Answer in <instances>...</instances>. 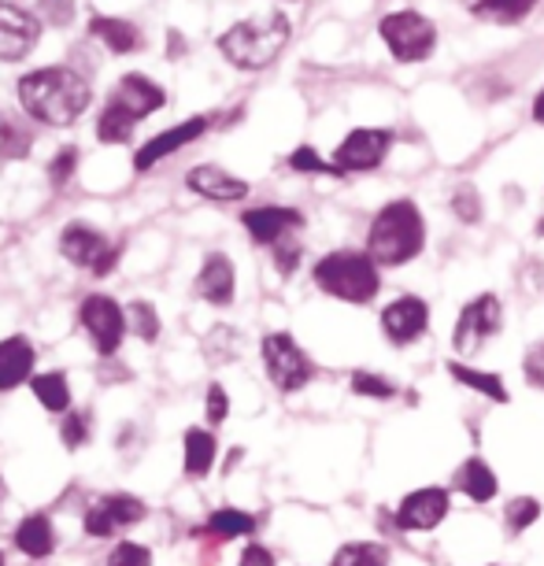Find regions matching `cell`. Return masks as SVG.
I'll list each match as a JSON object with an SVG mask.
<instances>
[{
  "mask_svg": "<svg viewBox=\"0 0 544 566\" xmlns=\"http://www.w3.org/2000/svg\"><path fill=\"white\" fill-rule=\"evenodd\" d=\"M19 104L34 123L63 130L82 119V112L90 108L93 90L79 71L71 67H38L19 78L15 85Z\"/></svg>",
  "mask_w": 544,
  "mask_h": 566,
  "instance_id": "obj_1",
  "label": "cell"
},
{
  "mask_svg": "<svg viewBox=\"0 0 544 566\" xmlns=\"http://www.w3.org/2000/svg\"><path fill=\"white\" fill-rule=\"evenodd\" d=\"M167 104L164 85L153 82L148 74H123L119 85L108 93L104 112L97 119V137L104 145H126L137 130V123H145L148 115L159 112Z\"/></svg>",
  "mask_w": 544,
  "mask_h": 566,
  "instance_id": "obj_2",
  "label": "cell"
},
{
  "mask_svg": "<svg viewBox=\"0 0 544 566\" xmlns=\"http://www.w3.org/2000/svg\"><path fill=\"white\" fill-rule=\"evenodd\" d=\"M426 222L415 200H393L375 216L367 233V255L378 266H404L422 252Z\"/></svg>",
  "mask_w": 544,
  "mask_h": 566,
  "instance_id": "obj_3",
  "label": "cell"
},
{
  "mask_svg": "<svg viewBox=\"0 0 544 566\" xmlns=\"http://www.w3.org/2000/svg\"><path fill=\"white\" fill-rule=\"evenodd\" d=\"M290 34H293L290 19L282 12H266V15L233 23L227 34L219 38V52L241 71H263L282 56V49L290 45Z\"/></svg>",
  "mask_w": 544,
  "mask_h": 566,
  "instance_id": "obj_4",
  "label": "cell"
},
{
  "mask_svg": "<svg viewBox=\"0 0 544 566\" xmlns=\"http://www.w3.org/2000/svg\"><path fill=\"white\" fill-rule=\"evenodd\" d=\"M315 285L326 296H337L345 304H370L381 290L378 263L367 252H329L315 263Z\"/></svg>",
  "mask_w": 544,
  "mask_h": 566,
  "instance_id": "obj_5",
  "label": "cell"
},
{
  "mask_svg": "<svg viewBox=\"0 0 544 566\" xmlns=\"http://www.w3.org/2000/svg\"><path fill=\"white\" fill-rule=\"evenodd\" d=\"M60 252L71 266H82L93 277H108L119 266V244H112L97 227L90 222H67L60 233Z\"/></svg>",
  "mask_w": 544,
  "mask_h": 566,
  "instance_id": "obj_6",
  "label": "cell"
},
{
  "mask_svg": "<svg viewBox=\"0 0 544 566\" xmlns=\"http://www.w3.org/2000/svg\"><path fill=\"white\" fill-rule=\"evenodd\" d=\"M260 352H263L266 378L274 381V389L301 392L315 378V363L307 359V352L296 345L293 334H266Z\"/></svg>",
  "mask_w": 544,
  "mask_h": 566,
  "instance_id": "obj_7",
  "label": "cell"
},
{
  "mask_svg": "<svg viewBox=\"0 0 544 566\" xmlns=\"http://www.w3.org/2000/svg\"><path fill=\"white\" fill-rule=\"evenodd\" d=\"M500 326H504V307H500L496 296L493 293L474 296L460 312V318H456L452 348L460 352V356H478V352L500 334Z\"/></svg>",
  "mask_w": 544,
  "mask_h": 566,
  "instance_id": "obj_8",
  "label": "cell"
},
{
  "mask_svg": "<svg viewBox=\"0 0 544 566\" xmlns=\"http://www.w3.org/2000/svg\"><path fill=\"white\" fill-rule=\"evenodd\" d=\"M79 326L90 334L97 356L108 359L119 352L123 334L130 323H126V312L119 307V301H112V296H104V293H93V296H85L82 307H79Z\"/></svg>",
  "mask_w": 544,
  "mask_h": 566,
  "instance_id": "obj_9",
  "label": "cell"
},
{
  "mask_svg": "<svg viewBox=\"0 0 544 566\" xmlns=\"http://www.w3.org/2000/svg\"><path fill=\"white\" fill-rule=\"evenodd\" d=\"M381 38H386L389 52L400 63H419L433 52L437 30L426 15L419 12H393L381 19Z\"/></svg>",
  "mask_w": 544,
  "mask_h": 566,
  "instance_id": "obj_10",
  "label": "cell"
},
{
  "mask_svg": "<svg viewBox=\"0 0 544 566\" xmlns=\"http://www.w3.org/2000/svg\"><path fill=\"white\" fill-rule=\"evenodd\" d=\"M448 511H452V493L441 485H426L400 500L397 515H393V526L400 533H430L448 518Z\"/></svg>",
  "mask_w": 544,
  "mask_h": 566,
  "instance_id": "obj_11",
  "label": "cell"
},
{
  "mask_svg": "<svg viewBox=\"0 0 544 566\" xmlns=\"http://www.w3.org/2000/svg\"><path fill=\"white\" fill-rule=\"evenodd\" d=\"M389 148H393V134L367 126V130H352L345 142L337 145V153L329 164L337 167V175H359V170L381 167V159L389 156Z\"/></svg>",
  "mask_w": 544,
  "mask_h": 566,
  "instance_id": "obj_12",
  "label": "cell"
},
{
  "mask_svg": "<svg viewBox=\"0 0 544 566\" xmlns=\"http://www.w3.org/2000/svg\"><path fill=\"white\" fill-rule=\"evenodd\" d=\"M41 19L27 8L0 0V63H19L38 49Z\"/></svg>",
  "mask_w": 544,
  "mask_h": 566,
  "instance_id": "obj_13",
  "label": "cell"
},
{
  "mask_svg": "<svg viewBox=\"0 0 544 566\" xmlns=\"http://www.w3.org/2000/svg\"><path fill=\"white\" fill-rule=\"evenodd\" d=\"M208 126H211L208 115H193V119L170 126V130H159L156 137H148V142H142V148L134 153V170H137V175L153 170L156 164H164L167 156H175V153H181L186 145L200 142V137L208 134Z\"/></svg>",
  "mask_w": 544,
  "mask_h": 566,
  "instance_id": "obj_14",
  "label": "cell"
},
{
  "mask_svg": "<svg viewBox=\"0 0 544 566\" xmlns=\"http://www.w3.org/2000/svg\"><path fill=\"white\" fill-rule=\"evenodd\" d=\"M426 329H430V304L422 296H397L393 304L381 307V334L389 345L408 348Z\"/></svg>",
  "mask_w": 544,
  "mask_h": 566,
  "instance_id": "obj_15",
  "label": "cell"
},
{
  "mask_svg": "<svg viewBox=\"0 0 544 566\" xmlns=\"http://www.w3.org/2000/svg\"><path fill=\"white\" fill-rule=\"evenodd\" d=\"M145 515H148V507L137 496L112 493V496H101L97 504L85 511V533L101 541V537H112V533L130 530L134 522H142Z\"/></svg>",
  "mask_w": 544,
  "mask_h": 566,
  "instance_id": "obj_16",
  "label": "cell"
},
{
  "mask_svg": "<svg viewBox=\"0 0 544 566\" xmlns=\"http://www.w3.org/2000/svg\"><path fill=\"white\" fill-rule=\"evenodd\" d=\"M241 222H244V230H249V238L255 244H266V249H274L279 241L293 238V233L304 227V216L296 208L263 205V208H249V211H244Z\"/></svg>",
  "mask_w": 544,
  "mask_h": 566,
  "instance_id": "obj_17",
  "label": "cell"
},
{
  "mask_svg": "<svg viewBox=\"0 0 544 566\" xmlns=\"http://www.w3.org/2000/svg\"><path fill=\"white\" fill-rule=\"evenodd\" d=\"M186 186L200 193L205 200H216V205H233V200L249 197V181L233 178L230 170H222L216 164H200L186 175Z\"/></svg>",
  "mask_w": 544,
  "mask_h": 566,
  "instance_id": "obj_18",
  "label": "cell"
},
{
  "mask_svg": "<svg viewBox=\"0 0 544 566\" xmlns=\"http://www.w3.org/2000/svg\"><path fill=\"white\" fill-rule=\"evenodd\" d=\"M197 296H205L208 304L227 307L233 304V290H238V274H233V263L222 252H211L205 266H200L197 282H193Z\"/></svg>",
  "mask_w": 544,
  "mask_h": 566,
  "instance_id": "obj_19",
  "label": "cell"
},
{
  "mask_svg": "<svg viewBox=\"0 0 544 566\" xmlns=\"http://www.w3.org/2000/svg\"><path fill=\"white\" fill-rule=\"evenodd\" d=\"M90 34L97 38L112 56H130V52L145 49V34L137 30V23L119 19V15H93Z\"/></svg>",
  "mask_w": 544,
  "mask_h": 566,
  "instance_id": "obj_20",
  "label": "cell"
},
{
  "mask_svg": "<svg viewBox=\"0 0 544 566\" xmlns=\"http://www.w3.org/2000/svg\"><path fill=\"white\" fill-rule=\"evenodd\" d=\"M38 348L27 337H4L0 340V392H12L15 386L34 374Z\"/></svg>",
  "mask_w": 544,
  "mask_h": 566,
  "instance_id": "obj_21",
  "label": "cell"
},
{
  "mask_svg": "<svg viewBox=\"0 0 544 566\" xmlns=\"http://www.w3.org/2000/svg\"><path fill=\"white\" fill-rule=\"evenodd\" d=\"M467 500H474V504H489V500L496 496V474H493V467L485 463L482 455H471L467 463L460 467V474H456V482H452Z\"/></svg>",
  "mask_w": 544,
  "mask_h": 566,
  "instance_id": "obj_22",
  "label": "cell"
},
{
  "mask_svg": "<svg viewBox=\"0 0 544 566\" xmlns=\"http://www.w3.org/2000/svg\"><path fill=\"white\" fill-rule=\"evenodd\" d=\"M444 370H448V378H452V381H460V386L474 389V392H482L485 400L508 403V389H504V378H500V374H493V370H478V367H471V363H460V359H448V363H444Z\"/></svg>",
  "mask_w": 544,
  "mask_h": 566,
  "instance_id": "obj_23",
  "label": "cell"
},
{
  "mask_svg": "<svg viewBox=\"0 0 544 566\" xmlns=\"http://www.w3.org/2000/svg\"><path fill=\"white\" fill-rule=\"evenodd\" d=\"M249 533H255V515L238 511V507H222V511H211L208 522L193 533V537H211L222 544L233 537H249Z\"/></svg>",
  "mask_w": 544,
  "mask_h": 566,
  "instance_id": "obj_24",
  "label": "cell"
},
{
  "mask_svg": "<svg viewBox=\"0 0 544 566\" xmlns=\"http://www.w3.org/2000/svg\"><path fill=\"white\" fill-rule=\"evenodd\" d=\"M15 548L30 555V559H45L56 548V530H52V522L45 515H30L15 526Z\"/></svg>",
  "mask_w": 544,
  "mask_h": 566,
  "instance_id": "obj_25",
  "label": "cell"
},
{
  "mask_svg": "<svg viewBox=\"0 0 544 566\" xmlns=\"http://www.w3.org/2000/svg\"><path fill=\"white\" fill-rule=\"evenodd\" d=\"M216 433L200 430V426H189L186 430V474L189 478H208L211 467H216Z\"/></svg>",
  "mask_w": 544,
  "mask_h": 566,
  "instance_id": "obj_26",
  "label": "cell"
},
{
  "mask_svg": "<svg viewBox=\"0 0 544 566\" xmlns=\"http://www.w3.org/2000/svg\"><path fill=\"white\" fill-rule=\"evenodd\" d=\"M34 153V134L12 112H0V159H27Z\"/></svg>",
  "mask_w": 544,
  "mask_h": 566,
  "instance_id": "obj_27",
  "label": "cell"
},
{
  "mask_svg": "<svg viewBox=\"0 0 544 566\" xmlns=\"http://www.w3.org/2000/svg\"><path fill=\"white\" fill-rule=\"evenodd\" d=\"M30 386H34V397L41 400V408L52 411V415H67V408H71L67 374H60V370L38 374V378H30Z\"/></svg>",
  "mask_w": 544,
  "mask_h": 566,
  "instance_id": "obj_28",
  "label": "cell"
},
{
  "mask_svg": "<svg viewBox=\"0 0 544 566\" xmlns=\"http://www.w3.org/2000/svg\"><path fill=\"white\" fill-rule=\"evenodd\" d=\"M329 566H389V548L378 541H348L334 552Z\"/></svg>",
  "mask_w": 544,
  "mask_h": 566,
  "instance_id": "obj_29",
  "label": "cell"
},
{
  "mask_svg": "<svg viewBox=\"0 0 544 566\" xmlns=\"http://www.w3.org/2000/svg\"><path fill=\"white\" fill-rule=\"evenodd\" d=\"M541 0H478L474 4V15H485L493 19V23H519V19H526L533 8H537Z\"/></svg>",
  "mask_w": 544,
  "mask_h": 566,
  "instance_id": "obj_30",
  "label": "cell"
},
{
  "mask_svg": "<svg viewBox=\"0 0 544 566\" xmlns=\"http://www.w3.org/2000/svg\"><path fill=\"white\" fill-rule=\"evenodd\" d=\"M537 518H541V500H537V496H511V500H508L504 522H508V533H511V537L526 533Z\"/></svg>",
  "mask_w": 544,
  "mask_h": 566,
  "instance_id": "obj_31",
  "label": "cell"
},
{
  "mask_svg": "<svg viewBox=\"0 0 544 566\" xmlns=\"http://www.w3.org/2000/svg\"><path fill=\"white\" fill-rule=\"evenodd\" d=\"M352 392H356V397H370V400H393L397 397V381L375 370H356L352 374Z\"/></svg>",
  "mask_w": 544,
  "mask_h": 566,
  "instance_id": "obj_32",
  "label": "cell"
},
{
  "mask_svg": "<svg viewBox=\"0 0 544 566\" xmlns=\"http://www.w3.org/2000/svg\"><path fill=\"white\" fill-rule=\"evenodd\" d=\"M126 323H130L134 334L142 340H148V345L159 337V315L148 301H134L130 307H126Z\"/></svg>",
  "mask_w": 544,
  "mask_h": 566,
  "instance_id": "obj_33",
  "label": "cell"
},
{
  "mask_svg": "<svg viewBox=\"0 0 544 566\" xmlns=\"http://www.w3.org/2000/svg\"><path fill=\"white\" fill-rule=\"evenodd\" d=\"M90 430H93L90 411H67V419H63V426H60V437L71 452H79L82 444H90Z\"/></svg>",
  "mask_w": 544,
  "mask_h": 566,
  "instance_id": "obj_34",
  "label": "cell"
},
{
  "mask_svg": "<svg viewBox=\"0 0 544 566\" xmlns=\"http://www.w3.org/2000/svg\"><path fill=\"white\" fill-rule=\"evenodd\" d=\"M290 167L296 170V175H337L334 164H326L323 156L315 153L312 145H301L296 153L290 156Z\"/></svg>",
  "mask_w": 544,
  "mask_h": 566,
  "instance_id": "obj_35",
  "label": "cell"
},
{
  "mask_svg": "<svg viewBox=\"0 0 544 566\" xmlns=\"http://www.w3.org/2000/svg\"><path fill=\"white\" fill-rule=\"evenodd\" d=\"M74 170H79V148L67 145V148H60L56 156H52V164H49V181L52 186H67V181L74 178Z\"/></svg>",
  "mask_w": 544,
  "mask_h": 566,
  "instance_id": "obj_36",
  "label": "cell"
},
{
  "mask_svg": "<svg viewBox=\"0 0 544 566\" xmlns=\"http://www.w3.org/2000/svg\"><path fill=\"white\" fill-rule=\"evenodd\" d=\"M108 566H153V552H148L145 544L123 541V544H115V548H112Z\"/></svg>",
  "mask_w": 544,
  "mask_h": 566,
  "instance_id": "obj_37",
  "label": "cell"
},
{
  "mask_svg": "<svg viewBox=\"0 0 544 566\" xmlns=\"http://www.w3.org/2000/svg\"><path fill=\"white\" fill-rule=\"evenodd\" d=\"M38 19L49 27H67L74 19V0H38Z\"/></svg>",
  "mask_w": 544,
  "mask_h": 566,
  "instance_id": "obj_38",
  "label": "cell"
},
{
  "mask_svg": "<svg viewBox=\"0 0 544 566\" xmlns=\"http://www.w3.org/2000/svg\"><path fill=\"white\" fill-rule=\"evenodd\" d=\"M274 266H279V274H285V277L301 266V241H296V233L274 244Z\"/></svg>",
  "mask_w": 544,
  "mask_h": 566,
  "instance_id": "obj_39",
  "label": "cell"
},
{
  "mask_svg": "<svg viewBox=\"0 0 544 566\" xmlns=\"http://www.w3.org/2000/svg\"><path fill=\"white\" fill-rule=\"evenodd\" d=\"M452 211L463 222H478V219H482V200H478V193L471 186H460V189H456V197H452Z\"/></svg>",
  "mask_w": 544,
  "mask_h": 566,
  "instance_id": "obj_40",
  "label": "cell"
},
{
  "mask_svg": "<svg viewBox=\"0 0 544 566\" xmlns=\"http://www.w3.org/2000/svg\"><path fill=\"white\" fill-rule=\"evenodd\" d=\"M522 370H526V381L533 389H544V340L530 345L526 359H522Z\"/></svg>",
  "mask_w": 544,
  "mask_h": 566,
  "instance_id": "obj_41",
  "label": "cell"
},
{
  "mask_svg": "<svg viewBox=\"0 0 544 566\" xmlns=\"http://www.w3.org/2000/svg\"><path fill=\"white\" fill-rule=\"evenodd\" d=\"M230 415V400H227V389L222 386H211L208 389V422L211 426H222Z\"/></svg>",
  "mask_w": 544,
  "mask_h": 566,
  "instance_id": "obj_42",
  "label": "cell"
},
{
  "mask_svg": "<svg viewBox=\"0 0 544 566\" xmlns=\"http://www.w3.org/2000/svg\"><path fill=\"white\" fill-rule=\"evenodd\" d=\"M238 566H274V555L263 548V544H249L241 552V563Z\"/></svg>",
  "mask_w": 544,
  "mask_h": 566,
  "instance_id": "obj_43",
  "label": "cell"
},
{
  "mask_svg": "<svg viewBox=\"0 0 544 566\" xmlns=\"http://www.w3.org/2000/svg\"><path fill=\"white\" fill-rule=\"evenodd\" d=\"M533 119H537V123H544V90H541V97L533 101Z\"/></svg>",
  "mask_w": 544,
  "mask_h": 566,
  "instance_id": "obj_44",
  "label": "cell"
},
{
  "mask_svg": "<svg viewBox=\"0 0 544 566\" xmlns=\"http://www.w3.org/2000/svg\"><path fill=\"white\" fill-rule=\"evenodd\" d=\"M537 233H541V238H544V219H537Z\"/></svg>",
  "mask_w": 544,
  "mask_h": 566,
  "instance_id": "obj_45",
  "label": "cell"
},
{
  "mask_svg": "<svg viewBox=\"0 0 544 566\" xmlns=\"http://www.w3.org/2000/svg\"><path fill=\"white\" fill-rule=\"evenodd\" d=\"M0 500H4V482H0Z\"/></svg>",
  "mask_w": 544,
  "mask_h": 566,
  "instance_id": "obj_46",
  "label": "cell"
},
{
  "mask_svg": "<svg viewBox=\"0 0 544 566\" xmlns=\"http://www.w3.org/2000/svg\"><path fill=\"white\" fill-rule=\"evenodd\" d=\"M4 563H8V559H4V552H0V566H4Z\"/></svg>",
  "mask_w": 544,
  "mask_h": 566,
  "instance_id": "obj_47",
  "label": "cell"
}]
</instances>
